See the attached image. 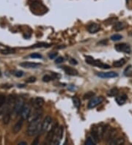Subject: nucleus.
<instances>
[{
  "label": "nucleus",
  "mask_w": 132,
  "mask_h": 145,
  "mask_svg": "<svg viewBox=\"0 0 132 145\" xmlns=\"http://www.w3.org/2000/svg\"><path fill=\"white\" fill-rule=\"evenodd\" d=\"M41 119H42V114L38 117H34L30 121L27 130H26V134L29 136H33L37 134L39 131L41 130Z\"/></svg>",
  "instance_id": "1"
},
{
  "label": "nucleus",
  "mask_w": 132,
  "mask_h": 145,
  "mask_svg": "<svg viewBox=\"0 0 132 145\" xmlns=\"http://www.w3.org/2000/svg\"><path fill=\"white\" fill-rule=\"evenodd\" d=\"M86 62L89 65H92L96 66V67H99L100 68H102V69H109L110 68V66L109 65H106V64H104L103 62H101L99 60H95L93 58L90 56H86Z\"/></svg>",
  "instance_id": "2"
},
{
  "label": "nucleus",
  "mask_w": 132,
  "mask_h": 145,
  "mask_svg": "<svg viewBox=\"0 0 132 145\" xmlns=\"http://www.w3.org/2000/svg\"><path fill=\"white\" fill-rule=\"evenodd\" d=\"M63 133H64V127L63 126H59L57 128L56 133H55L54 138H53L51 144H60L61 142L62 137H63Z\"/></svg>",
  "instance_id": "3"
},
{
  "label": "nucleus",
  "mask_w": 132,
  "mask_h": 145,
  "mask_svg": "<svg viewBox=\"0 0 132 145\" xmlns=\"http://www.w3.org/2000/svg\"><path fill=\"white\" fill-rule=\"evenodd\" d=\"M25 106V101L23 97H18L16 99V103H15L14 107H13V112L16 115H18L21 114V111L23 109L24 106Z\"/></svg>",
  "instance_id": "4"
},
{
  "label": "nucleus",
  "mask_w": 132,
  "mask_h": 145,
  "mask_svg": "<svg viewBox=\"0 0 132 145\" xmlns=\"http://www.w3.org/2000/svg\"><path fill=\"white\" fill-rule=\"evenodd\" d=\"M103 101H104V98L103 97L100 96V97H96L92 98L91 101L89 102L87 105V108L89 109H92V108H95L96 106H98L99 105H100V103H102Z\"/></svg>",
  "instance_id": "5"
},
{
  "label": "nucleus",
  "mask_w": 132,
  "mask_h": 145,
  "mask_svg": "<svg viewBox=\"0 0 132 145\" xmlns=\"http://www.w3.org/2000/svg\"><path fill=\"white\" fill-rule=\"evenodd\" d=\"M57 128H58V123L56 122V123L53 125L51 129L48 132L47 136H46V140L49 142H50V143H51V142H52L54 136H55V133H56V131H57Z\"/></svg>",
  "instance_id": "6"
},
{
  "label": "nucleus",
  "mask_w": 132,
  "mask_h": 145,
  "mask_svg": "<svg viewBox=\"0 0 132 145\" xmlns=\"http://www.w3.org/2000/svg\"><path fill=\"white\" fill-rule=\"evenodd\" d=\"M51 121H52V119L50 116H47L46 117V118L44 119V120L43 121L42 125H41V132L42 133H46V131H48L49 127V125H51Z\"/></svg>",
  "instance_id": "7"
},
{
  "label": "nucleus",
  "mask_w": 132,
  "mask_h": 145,
  "mask_svg": "<svg viewBox=\"0 0 132 145\" xmlns=\"http://www.w3.org/2000/svg\"><path fill=\"white\" fill-rule=\"evenodd\" d=\"M114 48L118 52H124V53H130L131 48L130 46L125 43H119L114 46Z\"/></svg>",
  "instance_id": "8"
},
{
  "label": "nucleus",
  "mask_w": 132,
  "mask_h": 145,
  "mask_svg": "<svg viewBox=\"0 0 132 145\" xmlns=\"http://www.w3.org/2000/svg\"><path fill=\"white\" fill-rule=\"evenodd\" d=\"M20 114L21 116V118H23L24 120H28L30 117V114H31V107H30V105L25 104Z\"/></svg>",
  "instance_id": "9"
},
{
  "label": "nucleus",
  "mask_w": 132,
  "mask_h": 145,
  "mask_svg": "<svg viewBox=\"0 0 132 145\" xmlns=\"http://www.w3.org/2000/svg\"><path fill=\"white\" fill-rule=\"evenodd\" d=\"M98 76L100 77V78H115L118 76V74L117 72H99L98 73Z\"/></svg>",
  "instance_id": "10"
},
{
  "label": "nucleus",
  "mask_w": 132,
  "mask_h": 145,
  "mask_svg": "<svg viewBox=\"0 0 132 145\" xmlns=\"http://www.w3.org/2000/svg\"><path fill=\"white\" fill-rule=\"evenodd\" d=\"M19 65L21 67H24V68H29V69H34V68H37V67L40 66V64L35 63V62H22V63H20Z\"/></svg>",
  "instance_id": "11"
},
{
  "label": "nucleus",
  "mask_w": 132,
  "mask_h": 145,
  "mask_svg": "<svg viewBox=\"0 0 132 145\" xmlns=\"http://www.w3.org/2000/svg\"><path fill=\"white\" fill-rule=\"evenodd\" d=\"M24 120L23 118L20 119L18 121L16 124L14 125V126L12 127V132H13V133L16 134V133H18L20 131H21L24 124Z\"/></svg>",
  "instance_id": "12"
},
{
  "label": "nucleus",
  "mask_w": 132,
  "mask_h": 145,
  "mask_svg": "<svg viewBox=\"0 0 132 145\" xmlns=\"http://www.w3.org/2000/svg\"><path fill=\"white\" fill-rule=\"evenodd\" d=\"M87 31L90 32V33L94 34L100 30V26H99V24H97L93 23L90 24V25H88L87 28Z\"/></svg>",
  "instance_id": "13"
},
{
  "label": "nucleus",
  "mask_w": 132,
  "mask_h": 145,
  "mask_svg": "<svg viewBox=\"0 0 132 145\" xmlns=\"http://www.w3.org/2000/svg\"><path fill=\"white\" fill-rule=\"evenodd\" d=\"M107 140L108 143H110L114 139V138H116V136H117V131L115 129H111V130H109L107 132Z\"/></svg>",
  "instance_id": "14"
},
{
  "label": "nucleus",
  "mask_w": 132,
  "mask_h": 145,
  "mask_svg": "<svg viewBox=\"0 0 132 145\" xmlns=\"http://www.w3.org/2000/svg\"><path fill=\"white\" fill-rule=\"evenodd\" d=\"M91 136L95 140V142H96V143L100 141V138H101V136H100V133L99 128H93V129L92 130Z\"/></svg>",
  "instance_id": "15"
},
{
  "label": "nucleus",
  "mask_w": 132,
  "mask_h": 145,
  "mask_svg": "<svg viewBox=\"0 0 132 145\" xmlns=\"http://www.w3.org/2000/svg\"><path fill=\"white\" fill-rule=\"evenodd\" d=\"M63 70L69 76H76V75H78V71L76 69L73 68V67L65 66V67H63Z\"/></svg>",
  "instance_id": "16"
},
{
  "label": "nucleus",
  "mask_w": 132,
  "mask_h": 145,
  "mask_svg": "<svg viewBox=\"0 0 132 145\" xmlns=\"http://www.w3.org/2000/svg\"><path fill=\"white\" fill-rule=\"evenodd\" d=\"M34 105H35V108H42L44 105L43 98L40 97H36L34 101Z\"/></svg>",
  "instance_id": "17"
},
{
  "label": "nucleus",
  "mask_w": 132,
  "mask_h": 145,
  "mask_svg": "<svg viewBox=\"0 0 132 145\" xmlns=\"http://www.w3.org/2000/svg\"><path fill=\"white\" fill-rule=\"evenodd\" d=\"M126 101H127L126 95H122L118 96V97L115 98V101H116L117 103H118V105H120V106L124 104V103L126 102Z\"/></svg>",
  "instance_id": "18"
},
{
  "label": "nucleus",
  "mask_w": 132,
  "mask_h": 145,
  "mask_svg": "<svg viewBox=\"0 0 132 145\" xmlns=\"http://www.w3.org/2000/svg\"><path fill=\"white\" fill-rule=\"evenodd\" d=\"M125 28V24L123 22H121V21H118V22H115L114 24V27H113V29L114 30L118 32V31H121L122 29Z\"/></svg>",
  "instance_id": "19"
},
{
  "label": "nucleus",
  "mask_w": 132,
  "mask_h": 145,
  "mask_svg": "<svg viewBox=\"0 0 132 145\" xmlns=\"http://www.w3.org/2000/svg\"><path fill=\"white\" fill-rule=\"evenodd\" d=\"M125 143V139L123 138V137H118V138H115L113 141H112L110 142V144H116V145H120V144H123Z\"/></svg>",
  "instance_id": "20"
},
{
  "label": "nucleus",
  "mask_w": 132,
  "mask_h": 145,
  "mask_svg": "<svg viewBox=\"0 0 132 145\" xmlns=\"http://www.w3.org/2000/svg\"><path fill=\"white\" fill-rule=\"evenodd\" d=\"M3 122L4 124L7 125L10 122L11 120V113L10 112H5V113L4 114V116H3Z\"/></svg>",
  "instance_id": "21"
},
{
  "label": "nucleus",
  "mask_w": 132,
  "mask_h": 145,
  "mask_svg": "<svg viewBox=\"0 0 132 145\" xmlns=\"http://www.w3.org/2000/svg\"><path fill=\"white\" fill-rule=\"evenodd\" d=\"M125 63V59H119V60L115 61V62L113 63V65L116 67H122V66L124 65Z\"/></svg>",
  "instance_id": "22"
},
{
  "label": "nucleus",
  "mask_w": 132,
  "mask_h": 145,
  "mask_svg": "<svg viewBox=\"0 0 132 145\" xmlns=\"http://www.w3.org/2000/svg\"><path fill=\"white\" fill-rule=\"evenodd\" d=\"M118 93H119V90H118V89L112 88L109 91V92H108L107 95H108V96H110V97H115V96L118 95Z\"/></svg>",
  "instance_id": "23"
},
{
  "label": "nucleus",
  "mask_w": 132,
  "mask_h": 145,
  "mask_svg": "<svg viewBox=\"0 0 132 145\" xmlns=\"http://www.w3.org/2000/svg\"><path fill=\"white\" fill-rule=\"evenodd\" d=\"M95 96V93H94L93 91H89V92H86V93L83 96V99L87 100V99H90V98H92Z\"/></svg>",
  "instance_id": "24"
},
{
  "label": "nucleus",
  "mask_w": 132,
  "mask_h": 145,
  "mask_svg": "<svg viewBox=\"0 0 132 145\" xmlns=\"http://www.w3.org/2000/svg\"><path fill=\"white\" fill-rule=\"evenodd\" d=\"M73 103H74V106L76 108H79L80 107V105H81V101L79 100V98H78L77 97H73Z\"/></svg>",
  "instance_id": "25"
},
{
  "label": "nucleus",
  "mask_w": 132,
  "mask_h": 145,
  "mask_svg": "<svg viewBox=\"0 0 132 145\" xmlns=\"http://www.w3.org/2000/svg\"><path fill=\"white\" fill-rule=\"evenodd\" d=\"M85 144L86 145H95L96 144V142H95V140L93 138L92 136H90V137H88L87 138L86 142H85Z\"/></svg>",
  "instance_id": "26"
},
{
  "label": "nucleus",
  "mask_w": 132,
  "mask_h": 145,
  "mask_svg": "<svg viewBox=\"0 0 132 145\" xmlns=\"http://www.w3.org/2000/svg\"><path fill=\"white\" fill-rule=\"evenodd\" d=\"M6 103V98L5 96L3 95H0V109H2Z\"/></svg>",
  "instance_id": "27"
},
{
  "label": "nucleus",
  "mask_w": 132,
  "mask_h": 145,
  "mask_svg": "<svg viewBox=\"0 0 132 145\" xmlns=\"http://www.w3.org/2000/svg\"><path fill=\"white\" fill-rule=\"evenodd\" d=\"M122 38H123L122 35H118V34H115V35H112L111 37V40L113 41L120 40Z\"/></svg>",
  "instance_id": "28"
},
{
  "label": "nucleus",
  "mask_w": 132,
  "mask_h": 145,
  "mask_svg": "<svg viewBox=\"0 0 132 145\" xmlns=\"http://www.w3.org/2000/svg\"><path fill=\"white\" fill-rule=\"evenodd\" d=\"M49 44H46V43H37L32 46V48H41V47H49Z\"/></svg>",
  "instance_id": "29"
},
{
  "label": "nucleus",
  "mask_w": 132,
  "mask_h": 145,
  "mask_svg": "<svg viewBox=\"0 0 132 145\" xmlns=\"http://www.w3.org/2000/svg\"><path fill=\"white\" fill-rule=\"evenodd\" d=\"M52 77L50 76H49V75H45V76L43 77L42 80H43V82H49L50 81H51V79H52Z\"/></svg>",
  "instance_id": "30"
},
{
  "label": "nucleus",
  "mask_w": 132,
  "mask_h": 145,
  "mask_svg": "<svg viewBox=\"0 0 132 145\" xmlns=\"http://www.w3.org/2000/svg\"><path fill=\"white\" fill-rule=\"evenodd\" d=\"M30 57H31V58H32V59H42L43 58L42 56H41V54H37V53L32 54H30Z\"/></svg>",
  "instance_id": "31"
},
{
  "label": "nucleus",
  "mask_w": 132,
  "mask_h": 145,
  "mask_svg": "<svg viewBox=\"0 0 132 145\" xmlns=\"http://www.w3.org/2000/svg\"><path fill=\"white\" fill-rule=\"evenodd\" d=\"M118 20L117 18H109V20H106L105 21L106 24H112L114 23V22H116V21Z\"/></svg>",
  "instance_id": "32"
},
{
  "label": "nucleus",
  "mask_w": 132,
  "mask_h": 145,
  "mask_svg": "<svg viewBox=\"0 0 132 145\" xmlns=\"http://www.w3.org/2000/svg\"><path fill=\"white\" fill-rule=\"evenodd\" d=\"M13 75L16 77H21V76H23L24 72L21 71H17L13 72Z\"/></svg>",
  "instance_id": "33"
},
{
  "label": "nucleus",
  "mask_w": 132,
  "mask_h": 145,
  "mask_svg": "<svg viewBox=\"0 0 132 145\" xmlns=\"http://www.w3.org/2000/svg\"><path fill=\"white\" fill-rule=\"evenodd\" d=\"M35 81H36V78L34 77V76H31V77H30V78L26 79V82L27 83H34Z\"/></svg>",
  "instance_id": "34"
},
{
  "label": "nucleus",
  "mask_w": 132,
  "mask_h": 145,
  "mask_svg": "<svg viewBox=\"0 0 132 145\" xmlns=\"http://www.w3.org/2000/svg\"><path fill=\"white\" fill-rule=\"evenodd\" d=\"M64 61V58L62 57H57L56 60H55V63L56 64H61L62 62H63Z\"/></svg>",
  "instance_id": "35"
},
{
  "label": "nucleus",
  "mask_w": 132,
  "mask_h": 145,
  "mask_svg": "<svg viewBox=\"0 0 132 145\" xmlns=\"http://www.w3.org/2000/svg\"><path fill=\"white\" fill-rule=\"evenodd\" d=\"M57 55H58L57 52H53V53L49 54V58L51 59H55L56 57H57Z\"/></svg>",
  "instance_id": "36"
},
{
  "label": "nucleus",
  "mask_w": 132,
  "mask_h": 145,
  "mask_svg": "<svg viewBox=\"0 0 132 145\" xmlns=\"http://www.w3.org/2000/svg\"><path fill=\"white\" fill-rule=\"evenodd\" d=\"M70 63L71 64V65H78V62L75 59H70Z\"/></svg>",
  "instance_id": "37"
},
{
  "label": "nucleus",
  "mask_w": 132,
  "mask_h": 145,
  "mask_svg": "<svg viewBox=\"0 0 132 145\" xmlns=\"http://www.w3.org/2000/svg\"><path fill=\"white\" fill-rule=\"evenodd\" d=\"M38 144V137L35 138V141L32 142V144Z\"/></svg>",
  "instance_id": "38"
},
{
  "label": "nucleus",
  "mask_w": 132,
  "mask_h": 145,
  "mask_svg": "<svg viewBox=\"0 0 132 145\" xmlns=\"http://www.w3.org/2000/svg\"><path fill=\"white\" fill-rule=\"evenodd\" d=\"M26 142H20L19 144H18V145H26Z\"/></svg>",
  "instance_id": "39"
}]
</instances>
